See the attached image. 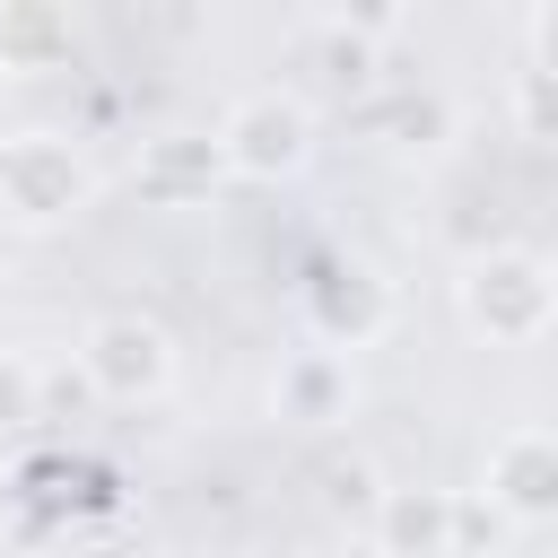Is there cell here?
<instances>
[{
	"mask_svg": "<svg viewBox=\"0 0 558 558\" xmlns=\"http://www.w3.org/2000/svg\"><path fill=\"white\" fill-rule=\"evenodd\" d=\"M480 497H488V514H506V523H558V436H549V427L497 436L488 462H480Z\"/></svg>",
	"mask_w": 558,
	"mask_h": 558,
	"instance_id": "cell-5",
	"label": "cell"
},
{
	"mask_svg": "<svg viewBox=\"0 0 558 558\" xmlns=\"http://www.w3.org/2000/svg\"><path fill=\"white\" fill-rule=\"evenodd\" d=\"M453 314H462L471 340H488V349H523V340H541V331L558 323V270H549L541 253H523V244H488V253L462 262V279H453Z\"/></svg>",
	"mask_w": 558,
	"mask_h": 558,
	"instance_id": "cell-1",
	"label": "cell"
},
{
	"mask_svg": "<svg viewBox=\"0 0 558 558\" xmlns=\"http://www.w3.org/2000/svg\"><path fill=\"white\" fill-rule=\"evenodd\" d=\"M270 401H279V418H305V427L340 418L349 410V357L340 349H296L279 366V384H270Z\"/></svg>",
	"mask_w": 558,
	"mask_h": 558,
	"instance_id": "cell-9",
	"label": "cell"
},
{
	"mask_svg": "<svg viewBox=\"0 0 558 558\" xmlns=\"http://www.w3.org/2000/svg\"><path fill=\"white\" fill-rule=\"evenodd\" d=\"M366 122H375L392 148H436V140L453 131V105H445L436 87H392V96L366 105Z\"/></svg>",
	"mask_w": 558,
	"mask_h": 558,
	"instance_id": "cell-11",
	"label": "cell"
},
{
	"mask_svg": "<svg viewBox=\"0 0 558 558\" xmlns=\"http://www.w3.org/2000/svg\"><path fill=\"white\" fill-rule=\"evenodd\" d=\"M61 44H70V17H61V9H44V0H0V70H9V78L61 61Z\"/></svg>",
	"mask_w": 558,
	"mask_h": 558,
	"instance_id": "cell-10",
	"label": "cell"
},
{
	"mask_svg": "<svg viewBox=\"0 0 558 558\" xmlns=\"http://www.w3.org/2000/svg\"><path fill=\"white\" fill-rule=\"evenodd\" d=\"M96 201V166L70 148V131H9L0 140V209L17 227H61Z\"/></svg>",
	"mask_w": 558,
	"mask_h": 558,
	"instance_id": "cell-2",
	"label": "cell"
},
{
	"mask_svg": "<svg viewBox=\"0 0 558 558\" xmlns=\"http://www.w3.org/2000/svg\"><path fill=\"white\" fill-rule=\"evenodd\" d=\"M218 174H227L218 131H157V140L140 148V192H148V201H201Z\"/></svg>",
	"mask_w": 558,
	"mask_h": 558,
	"instance_id": "cell-8",
	"label": "cell"
},
{
	"mask_svg": "<svg viewBox=\"0 0 558 558\" xmlns=\"http://www.w3.org/2000/svg\"><path fill=\"white\" fill-rule=\"evenodd\" d=\"M331 506H349V514H375V506H384V488H375V462H331Z\"/></svg>",
	"mask_w": 558,
	"mask_h": 558,
	"instance_id": "cell-14",
	"label": "cell"
},
{
	"mask_svg": "<svg viewBox=\"0 0 558 558\" xmlns=\"http://www.w3.org/2000/svg\"><path fill=\"white\" fill-rule=\"evenodd\" d=\"M78 366L105 401H157L174 384V331L157 314H96L78 340Z\"/></svg>",
	"mask_w": 558,
	"mask_h": 558,
	"instance_id": "cell-4",
	"label": "cell"
},
{
	"mask_svg": "<svg viewBox=\"0 0 558 558\" xmlns=\"http://www.w3.org/2000/svg\"><path fill=\"white\" fill-rule=\"evenodd\" d=\"M514 131L558 148V78L549 70H514Z\"/></svg>",
	"mask_w": 558,
	"mask_h": 558,
	"instance_id": "cell-12",
	"label": "cell"
},
{
	"mask_svg": "<svg viewBox=\"0 0 558 558\" xmlns=\"http://www.w3.org/2000/svg\"><path fill=\"white\" fill-rule=\"evenodd\" d=\"M26 418H44V375L26 357H0V436L26 427Z\"/></svg>",
	"mask_w": 558,
	"mask_h": 558,
	"instance_id": "cell-13",
	"label": "cell"
},
{
	"mask_svg": "<svg viewBox=\"0 0 558 558\" xmlns=\"http://www.w3.org/2000/svg\"><path fill=\"white\" fill-rule=\"evenodd\" d=\"M218 157L235 183H288L305 157H314V105L288 96V87H253L227 105L218 122Z\"/></svg>",
	"mask_w": 558,
	"mask_h": 558,
	"instance_id": "cell-3",
	"label": "cell"
},
{
	"mask_svg": "<svg viewBox=\"0 0 558 558\" xmlns=\"http://www.w3.org/2000/svg\"><path fill=\"white\" fill-rule=\"evenodd\" d=\"M375 558H453V488H384Z\"/></svg>",
	"mask_w": 558,
	"mask_h": 558,
	"instance_id": "cell-7",
	"label": "cell"
},
{
	"mask_svg": "<svg viewBox=\"0 0 558 558\" xmlns=\"http://www.w3.org/2000/svg\"><path fill=\"white\" fill-rule=\"evenodd\" d=\"M305 305H314V331H323L331 349H366V340L392 323V288H384V279H375V262H357V253L314 262Z\"/></svg>",
	"mask_w": 558,
	"mask_h": 558,
	"instance_id": "cell-6",
	"label": "cell"
},
{
	"mask_svg": "<svg viewBox=\"0 0 558 558\" xmlns=\"http://www.w3.org/2000/svg\"><path fill=\"white\" fill-rule=\"evenodd\" d=\"M0 514H9V471H0Z\"/></svg>",
	"mask_w": 558,
	"mask_h": 558,
	"instance_id": "cell-16",
	"label": "cell"
},
{
	"mask_svg": "<svg viewBox=\"0 0 558 558\" xmlns=\"http://www.w3.org/2000/svg\"><path fill=\"white\" fill-rule=\"evenodd\" d=\"M523 35H532V70H549V78H558V0H541Z\"/></svg>",
	"mask_w": 558,
	"mask_h": 558,
	"instance_id": "cell-15",
	"label": "cell"
}]
</instances>
